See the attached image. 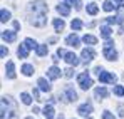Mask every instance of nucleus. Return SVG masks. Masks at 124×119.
I'll return each mask as SVG.
<instances>
[{
	"label": "nucleus",
	"instance_id": "obj_1",
	"mask_svg": "<svg viewBox=\"0 0 124 119\" xmlns=\"http://www.w3.org/2000/svg\"><path fill=\"white\" fill-rule=\"evenodd\" d=\"M77 82H79V86H81V89H84V91H87L94 82H92V79H91V76H89V72L85 71V72H82V74H79L77 76Z\"/></svg>",
	"mask_w": 124,
	"mask_h": 119
},
{
	"label": "nucleus",
	"instance_id": "obj_2",
	"mask_svg": "<svg viewBox=\"0 0 124 119\" xmlns=\"http://www.w3.org/2000/svg\"><path fill=\"white\" fill-rule=\"evenodd\" d=\"M29 10L34 12V14H45V12L49 10V7H47V3H45L44 0H35L34 3H30Z\"/></svg>",
	"mask_w": 124,
	"mask_h": 119
},
{
	"label": "nucleus",
	"instance_id": "obj_3",
	"mask_svg": "<svg viewBox=\"0 0 124 119\" xmlns=\"http://www.w3.org/2000/svg\"><path fill=\"white\" fill-rule=\"evenodd\" d=\"M34 27H44L47 24V19H45V14H37V15H32L30 20H29Z\"/></svg>",
	"mask_w": 124,
	"mask_h": 119
},
{
	"label": "nucleus",
	"instance_id": "obj_4",
	"mask_svg": "<svg viewBox=\"0 0 124 119\" xmlns=\"http://www.w3.org/2000/svg\"><path fill=\"white\" fill-rule=\"evenodd\" d=\"M64 60H65V62H67L69 65H74V67L81 64L79 57H77V56H76L74 52H65V56H64Z\"/></svg>",
	"mask_w": 124,
	"mask_h": 119
},
{
	"label": "nucleus",
	"instance_id": "obj_5",
	"mask_svg": "<svg viewBox=\"0 0 124 119\" xmlns=\"http://www.w3.org/2000/svg\"><path fill=\"white\" fill-rule=\"evenodd\" d=\"M99 80L101 82H104V84H114L116 82V76L114 74H111V72H101L99 74Z\"/></svg>",
	"mask_w": 124,
	"mask_h": 119
},
{
	"label": "nucleus",
	"instance_id": "obj_6",
	"mask_svg": "<svg viewBox=\"0 0 124 119\" xmlns=\"http://www.w3.org/2000/svg\"><path fill=\"white\" fill-rule=\"evenodd\" d=\"M77 112H79L81 116H85V118H87V116L92 112V104H91V102H85L82 106H79V107H77Z\"/></svg>",
	"mask_w": 124,
	"mask_h": 119
},
{
	"label": "nucleus",
	"instance_id": "obj_7",
	"mask_svg": "<svg viewBox=\"0 0 124 119\" xmlns=\"http://www.w3.org/2000/svg\"><path fill=\"white\" fill-rule=\"evenodd\" d=\"M47 77L50 80H55L61 77V69L59 67H55V65H52L50 69H47Z\"/></svg>",
	"mask_w": 124,
	"mask_h": 119
},
{
	"label": "nucleus",
	"instance_id": "obj_8",
	"mask_svg": "<svg viewBox=\"0 0 124 119\" xmlns=\"http://www.w3.org/2000/svg\"><path fill=\"white\" fill-rule=\"evenodd\" d=\"M104 57L107 60H116L117 59V52L114 47H104Z\"/></svg>",
	"mask_w": 124,
	"mask_h": 119
},
{
	"label": "nucleus",
	"instance_id": "obj_9",
	"mask_svg": "<svg viewBox=\"0 0 124 119\" xmlns=\"http://www.w3.org/2000/svg\"><path fill=\"white\" fill-rule=\"evenodd\" d=\"M81 57H82V60L87 64V62H91V60L96 57V52L92 50V49H82V54H81Z\"/></svg>",
	"mask_w": 124,
	"mask_h": 119
},
{
	"label": "nucleus",
	"instance_id": "obj_10",
	"mask_svg": "<svg viewBox=\"0 0 124 119\" xmlns=\"http://www.w3.org/2000/svg\"><path fill=\"white\" fill-rule=\"evenodd\" d=\"M37 86H39V89L44 91V92H50V89H52L50 82H49L47 79H44V77H40V79L37 80Z\"/></svg>",
	"mask_w": 124,
	"mask_h": 119
},
{
	"label": "nucleus",
	"instance_id": "obj_11",
	"mask_svg": "<svg viewBox=\"0 0 124 119\" xmlns=\"http://www.w3.org/2000/svg\"><path fill=\"white\" fill-rule=\"evenodd\" d=\"M5 74H7L8 79H15V65H14L12 60L7 62V65H5Z\"/></svg>",
	"mask_w": 124,
	"mask_h": 119
},
{
	"label": "nucleus",
	"instance_id": "obj_12",
	"mask_svg": "<svg viewBox=\"0 0 124 119\" xmlns=\"http://www.w3.org/2000/svg\"><path fill=\"white\" fill-rule=\"evenodd\" d=\"M65 44L76 49V47H79V44H81V40H79V37H77L76 34H72V35H69V37L65 39Z\"/></svg>",
	"mask_w": 124,
	"mask_h": 119
},
{
	"label": "nucleus",
	"instance_id": "obj_13",
	"mask_svg": "<svg viewBox=\"0 0 124 119\" xmlns=\"http://www.w3.org/2000/svg\"><path fill=\"white\" fill-rule=\"evenodd\" d=\"M2 39L5 40V42H15L17 35H15V32H12V30H3V32H2Z\"/></svg>",
	"mask_w": 124,
	"mask_h": 119
},
{
	"label": "nucleus",
	"instance_id": "obj_14",
	"mask_svg": "<svg viewBox=\"0 0 124 119\" xmlns=\"http://www.w3.org/2000/svg\"><path fill=\"white\" fill-rule=\"evenodd\" d=\"M29 47L25 45V44H22V45H19V49H17V56L20 57V59H27L29 57Z\"/></svg>",
	"mask_w": 124,
	"mask_h": 119
},
{
	"label": "nucleus",
	"instance_id": "obj_15",
	"mask_svg": "<svg viewBox=\"0 0 124 119\" xmlns=\"http://www.w3.org/2000/svg\"><path fill=\"white\" fill-rule=\"evenodd\" d=\"M94 94H96V99H97V101L106 99V97L109 96V92H107V89H106V87H97V89L94 91Z\"/></svg>",
	"mask_w": 124,
	"mask_h": 119
},
{
	"label": "nucleus",
	"instance_id": "obj_16",
	"mask_svg": "<svg viewBox=\"0 0 124 119\" xmlns=\"http://www.w3.org/2000/svg\"><path fill=\"white\" fill-rule=\"evenodd\" d=\"M65 97H67V101H77V92L70 86H67L65 87Z\"/></svg>",
	"mask_w": 124,
	"mask_h": 119
},
{
	"label": "nucleus",
	"instance_id": "obj_17",
	"mask_svg": "<svg viewBox=\"0 0 124 119\" xmlns=\"http://www.w3.org/2000/svg\"><path fill=\"white\" fill-rule=\"evenodd\" d=\"M57 12H59L61 15H64V17H67V15L70 14V8H69L67 3H59V5H57Z\"/></svg>",
	"mask_w": 124,
	"mask_h": 119
},
{
	"label": "nucleus",
	"instance_id": "obj_18",
	"mask_svg": "<svg viewBox=\"0 0 124 119\" xmlns=\"http://www.w3.org/2000/svg\"><path fill=\"white\" fill-rule=\"evenodd\" d=\"M42 112H44V116H45V119H54V116H55V114H54V107H52V104L45 106Z\"/></svg>",
	"mask_w": 124,
	"mask_h": 119
},
{
	"label": "nucleus",
	"instance_id": "obj_19",
	"mask_svg": "<svg viewBox=\"0 0 124 119\" xmlns=\"http://www.w3.org/2000/svg\"><path fill=\"white\" fill-rule=\"evenodd\" d=\"M64 27H65V24H64L62 19H54V29H55V32H62Z\"/></svg>",
	"mask_w": 124,
	"mask_h": 119
},
{
	"label": "nucleus",
	"instance_id": "obj_20",
	"mask_svg": "<svg viewBox=\"0 0 124 119\" xmlns=\"http://www.w3.org/2000/svg\"><path fill=\"white\" fill-rule=\"evenodd\" d=\"M10 17H12V15H10V12H8V10H5V8H2V10H0V22H2V24L8 22Z\"/></svg>",
	"mask_w": 124,
	"mask_h": 119
},
{
	"label": "nucleus",
	"instance_id": "obj_21",
	"mask_svg": "<svg viewBox=\"0 0 124 119\" xmlns=\"http://www.w3.org/2000/svg\"><path fill=\"white\" fill-rule=\"evenodd\" d=\"M111 32H112V30H111L109 25H102V27H101V37H102V39H109V37H111Z\"/></svg>",
	"mask_w": 124,
	"mask_h": 119
},
{
	"label": "nucleus",
	"instance_id": "obj_22",
	"mask_svg": "<svg viewBox=\"0 0 124 119\" xmlns=\"http://www.w3.org/2000/svg\"><path fill=\"white\" fill-rule=\"evenodd\" d=\"M82 42L84 44H89V45H96L97 44V37H94V35H84Z\"/></svg>",
	"mask_w": 124,
	"mask_h": 119
},
{
	"label": "nucleus",
	"instance_id": "obj_23",
	"mask_svg": "<svg viewBox=\"0 0 124 119\" xmlns=\"http://www.w3.org/2000/svg\"><path fill=\"white\" fill-rule=\"evenodd\" d=\"M22 72H23V76H32V74H34V65L23 64V65H22Z\"/></svg>",
	"mask_w": 124,
	"mask_h": 119
},
{
	"label": "nucleus",
	"instance_id": "obj_24",
	"mask_svg": "<svg viewBox=\"0 0 124 119\" xmlns=\"http://www.w3.org/2000/svg\"><path fill=\"white\" fill-rule=\"evenodd\" d=\"M35 52H37V56H39V57H44V56H47V52H49V47H47V45H37Z\"/></svg>",
	"mask_w": 124,
	"mask_h": 119
},
{
	"label": "nucleus",
	"instance_id": "obj_25",
	"mask_svg": "<svg viewBox=\"0 0 124 119\" xmlns=\"http://www.w3.org/2000/svg\"><path fill=\"white\" fill-rule=\"evenodd\" d=\"M97 12H99V7L96 3H87V14L89 15H96Z\"/></svg>",
	"mask_w": 124,
	"mask_h": 119
},
{
	"label": "nucleus",
	"instance_id": "obj_26",
	"mask_svg": "<svg viewBox=\"0 0 124 119\" xmlns=\"http://www.w3.org/2000/svg\"><path fill=\"white\" fill-rule=\"evenodd\" d=\"M20 99H22V102H23L25 106H30V104H32V97H30L27 92H22V94H20Z\"/></svg>",
	"mask_w": 124,
	"mask_h": 119
},
{
	"label": "nucleus",
	"instance_id": "obj_27",
	"mask_svg": "<svg viewBox=\"0 0 124 119\" xmlns=\"http://www.w3.org/2000/svg\"><path fill=\"white\" fill-rule=\"evenodd\" d=\"M70 27H72V30H81V29H82V22L79 19H74L70 22Z\"/></svg>",
	"mask_w": 124,
	"mask_h": 119
},
{
	"label": "nucleus",
	"instance_id": "obj_28",
	"mask_svg": "<svg viewBox=\"0 0 124 119\" xmlns=\"http://www.w3.org/2000/svg\"><path fill=\"white\" fill-rule=\"evenodd\" d=\"M23 44H25V45H27V47H29L30 50H32V49H37V45H39V44H37L35 40L30 39V37H29V39H25V42H23Z\"/></svg>",
	"mask_w": 124,
	"mask_h": 119
},
{
	"label": "nucleus",
	"instance_id": "obj_29",
	"mask_svg": "<svg viewBox=\"0 0 124 119\" xmlns=\"http://www.w3.org/2000/svg\"><path fill=\"white\" fill-rule=\"evenodd\" d=\"M102 8L106 10V12H112L114 8H116V5H112V2H109V0H106L102 3Z\"/></svg>",
	"mask_w": 124,
	"mask_h": 119
},
{
	"label": "nucleus",
	"instance_id": "obj_30",
	"mask_svg": "<svg viewBox=\"0 0 124 119\" xmlns=\"http://www.w3.org/2000/svg\"><path fill=\"white\" fill-rule=\"evenodd\" d=\"M67 3H70L72 7H76V10H81L82 8V2L81 0H65Z\"/></svg>",
	"mask_w": 124,
	"mask_h": 119
},
{
	"label": "nucleus",
	"instance_id": "obj_31",
	"mask_svg": "<svg viewBox=\"0 0 124 119\" xmlns=\"http://www.w3.org/2000/svg\"><path fill=\"white\" fill-rule=\"evenodd\" d=\"M114 94L116 96H124V87L123 86H116L114 87Z\"/></svg>",
	"mask_w": 124,
	"mask_h": 119
},
{
	"label": "nucleus",
	"instance_id": "obj_32",
	"mask_svg": "<svg viewBox=\"0 0 124 119\" xmlns=\"http://www.w3.org/2000/svg\"><path fill=\"white\" fill-rule=\"evenodd\" d=\"M64 76H65V77H72V76H74V69H72V67H67V69L64 71Z\"/></svg>",
	"mask_w": 124,
	"mask_h": 119
},
{
	"label": "nucleus",
	"instance_id": "obj_33",
	"mask_svg": "<svg viewBox=\"0 0 124 119\" xmlns=\"http://www.w3.org/2000/svg\"><path fill=\"white\" fill-rule=\"evenodd\" d=\"M102 119H116V116H112L109 111H104L102 112Z\"/></svg>",
	"mask_w": 124,
	"mask_h": 119
},
{
	"label": "nucleus",
	"instance_id": "obj_34",
	"mask_svg": "<svg viewBox=\"0 0 124 119\" xmlns=\"http://www.w3.org/2000/svg\"><path fill=\"white\" fill-rule=\"evenodd\" d=\"M32 96L35 97V101H44V99H40V92H39V89H34V91H32Z\"/></svg>",
	"mask_w": 124,
	"mask_h": 119
},
{
	"label": "nucleus",
	"instance_id": "obj_35",
	"mask_svg": "<svg viewBox=\"0 0 124 119\" xmlns=\"http://www.w3.org/2000/svg\"><path fill=\"white\" fill-rule=\"evenodd\" d=\"M7 54H8V49H7L5 45H2V49H0V56H2V57H7Z\"/></svg>",
	"mask_w": 124,
	"mask_h": 119
},
{
	"label": "nucleus",
	"instance_id": "obj_36",
	"mask_svg": "<svg viewBox=\"0 0 124 119\" xmlns=\"http://www.w3.org/2000/svg\"><path fill=\"white\" fill-rule=\"evenodd\" d=\"M57 56H59V57H64V56H65V50H64V49H57Z\"/></svg>",
	"mask_w": 124,
	"mask_h": 119
},
{
	"label": "nucleus",
	"instance_id": "obj_37",
	"mask_svg": "<svg viewBox=\"0 0 124 119\" xmlns=\"http://www.w3.org/2000/svg\"><path fill=\"white\" fill-rule=\"evenodd\" d=\"M14 29L19 30V29H20V24H19V22H14Z\"/></svg>",
	"mask_w": 124,
	"mask_h": 119
},
{
	"label": "nucleus",
	"instance_id": "obj_38",
	"mask_svg": "<svg viewBox=\"0 0 124 119\" xmlns=\"http://www.w3.org/2000/svg\"><path fill=\"white\" fill-rule=\"evenodd\" d=\"M32 112H34V114H39V112H40V109H39V107H34V111H32Z\"/></svg>",
	"mask_w": 124,
	"mask_h": 119
},
{
	"label": "nucleus",
	"instance_id": "obj_39",
	"mask_svg": "<svg viewBox=\"0 0 124 119\" xmlns=\"http://www.w3.org/2000/svg\"><path fill=\"white\" fill-rule=\"evenodd\" d=\"M114 2H116L117 5H123V3H124V0H114Z\"/></svg>",
	"mask_w": 124,
	"mask_h": 119
},
{
	"label": "nucleus",
	"instance_id": "obj_40",
	"mask_svg": "<svg viewBox=\"0 0 124 119\" xmlns=\"http://www.w3.org/2000/svg\"><path fill=\"white\" fill-rule=\"evenodd\" d=\"M57 119H64V116H59V118H57Z\"/></svg>",
	"mask_w": 124,
	"mask_h": 119
},
{
	"label": "nucleus",
	"instance_id": "obj_41",
	"mask_svg": "<svg viewBox=\"0 0 124 119\" xmlns=\"http://www.w3.org/2000/svg\"><path fill=\"white\" fill-rule=\"evenodd\" d=\"M25 119H32V118H30V116H29V118H25Z\"/></svg>",
	"mask_w": 124,
	"mask_h": 119
},
{
	"label": "nucleus",
	"instance_id": "obj_42",
	"mask_svg": "<svg viewBox=\"0 0 124 119\" xmlns=\"http://www.w3.org/2000/svg\"><path fill=\"white\" fill-rule=\"evenodd\" d=\"M87 119H92V118H87Z\"/></svg>",
	"mask_w": 124,
	"mask_h": 119
}]
</instances>
